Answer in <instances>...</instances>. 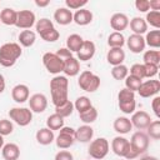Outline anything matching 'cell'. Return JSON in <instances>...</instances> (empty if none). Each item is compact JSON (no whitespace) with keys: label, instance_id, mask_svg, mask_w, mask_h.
<instances>
[{"label":"cell","instance_id":"cell-1","mask_svg":"<svg viewBox=\"0 0 160 160\" xmlns=\"http://www.w3.org/2000/svg\"><path fill=\"white\" fill-rule=\"evenodd\" d=\"M69 89V80L66 76L56 75L50 81V92H51V101L55 106L61 105L62 102L68 101V91Z\"/></svg>","mask_w":160,"mask_h":160},{"label":"cell","instance_id":"cell-2","mask_svg":"<svg viewBox=\"0 0 160 160\" xmlns=\"http://www.w3.org/2000/svg\"><path fill=\"white\" fill-rule=\"evenodd\" d=\"M22 50L18 42H5L0 46V65L4 68L12 66L16 60L21 56Z\"/></svg>","mask_w":160,"mask_h":160},{"label":"cell","instance_id":"cell-3","mask_svg":"<svg viewBox=\"0 0 160 160\" xmlns=\"http://www.w3.org/2000/svg\"><path fill=\"white\" fill-rule=\"evenodd\" d=\"M148 148H149V136L144 131L139 130L134 132L130 139V150L125 156V159L132 160L138 158L140 154H144L148 150Z\"/></svg>","mask_w":160,"mask_h":160},{"label":"cell","instance_id":"cell-4","mask_svg":"<svg viewBox=\"0 0 160 160\" xmlns=\"http://www.w3.org/2000/svg\"><path fill=\"white\" fill-rule=\"evenodd\" d=\"M78 85L81 90H84L86 92H94L100 86V78L98 75H95L94 72L85 70L80 74V76L78 79Z\"/></svg>","mask_w":160,"mask_h":160},{"label":"cell","instance_id":"cell-5","mask_svg":"<svg viewBox=\"0 0 160 160\" xmlns=\"http://www.w3.org/2000/svg\"><path fill=\"white\" fill-rule=\"evenodd\" d=\"M109 148H110L109 141L105 138H98L90 142L88 154L95 160H101L108 155Z\"/></svg>","mask_w":160,"mask_h":160},{"label":"cell","instance_id":"cell-6","mask_svg":"<svg viewBox=\"0 0 160 160\" xmlns=\"http://www.w3.org/2000/svg\"><path fill=\"white\" fill-rule=\"evenodd\" d=\"M42 64L45 69L54 75L60 74L64 68V60L59 58L55 52H45L42 55Z\"/></svg>","mask_w":160,"mask_h":160},{"label":"cell","instance_id":"cell-7","mask_svg":"<svg viewBox=\"0 0 160 160\" xmlns=\"http://www.w3.org/2000/svg\"><path fill=\"white\" fill-rule=\"evenodd\" d=\"M9 116L19 126H28L32 120V111L28 108H12L9 110Z\"/></svg>","mask_w":160,"mask_h":160},{"label":"cell","instance_id":"cell-8","mask_svg":"<svg viewBox=\"0 0 160 160\" xmlns=\"http://www.w3.org/2000/svg\"><path fill=\"white\" fill-rule=\"evenodd\" d=\"M56 146L61 150L69 149L75 142V129L70 126H62L59 130V135L55 139Z\"/></svg>","mask_w":160,"mask_h":160},{"label":"cell","instance_id":"cell-9","mask_svg":"<svg viewBox=\"0 0 160 160\" xmlns=\"http://www.w3.org/2000/svg\"><path fill=\"white\" fill-rule=\"evenodd\" d=\"M35 21H36L35 14L31 10H20V11H18L15 26L19 29L29 30V29H31V26L35 25Z\"/></svg>","mask_w":160,"mask_h":160},{"label":"cell","instance_id":"cell-10","mask_svg":"<svg viewBox=\"0 0 160 160\" xmlns=\"http://www.w3.org/2000/svg\"><path fill=\"white\" fill-rule=\"evenodd\" d=\"M46 108H48V98L44 94L36 92L29 98V109L32 112H36V114L44 112Z\"/></svg>","mask_w":160,"mask_h":160},{"label":"cell","instance_id":"cell-11","mask_svg":"<svg viewBox=\"0 0 160 160\" xmlns=\"http://www.w3.org/2000/svg\"><path fill=\"white\" fill-rule=\"evenodd\" d=\"M160 91V81L159 80H146L144 82H141L138 92L141 98H151L158 95V92Z\"/></svg>","mask_w":160,"mask_h":160},{"label":"cell","instance_id":"cell-12","mask_svg":"<svg viewBox=\"0 0 160 160\" xmlns=\"http://www.w3.org/2000/svg\"><path fill=\"white\" fill-rule=\"evenodd\" d=\"M111 150L115 155L125 158L130 150V141L124 136H115L111 141Z\"/></svg>","mask_w":160,"mask_h":160},{"label":"cell","instance_id":"cell-13","mask_svg":"<svg viewBox=\"0 0 160 160\" xmlns=\"http://www.w3.org/2000/svg\"><path fill=\"white\" fill-rule=\"evenodd\" d=\"M130 121H131V125H132V126H135L138 130L141 131V130L148 129V126L150 125V122H151L152 120H151L150 115H149L146 111L139 110V111H136V112H132V116H131Z\"/></svg>","mask_w":160,"mask_h":160},{"label":"cell","instance_id":"cell-14","mask_svg":"<svg viewBox=\"0 0 160 160\" xmlns=\"http://www.w3.org/2000/svg\"><path fill=\"white\" fill-rule=\"evenodd\" d=\"M129 50L134 54H140L145 50V39L142 38V35H136V34H131L128 40H125Z\"/></svg>","mask_w":160,"mask_h":160},{"label":"cell","instance_id":"cell-15","mask_svg":"<svg viewBox=\"0 0 160 160\" xmlns=\"http://www.w3.org/2000/svg\"><path fill=\"white\" fill-rule=\"evenodd\" d=\"M95 44L91 40H84L80 50L76 52L78 54V60L80 61H88L90 59H92V56L95 55Z\"/></svg>","mask_w":160,"mask_h":160},{"label":"cell","instance_id":"cell-16","mask_svg":"<svg viewBox=\"0 0 160 160\" xmlns=\"http://www.w3.org/2000/svg\"><path fill=\"white\" fill-rule=\"evenodd\" d=\"M29 95H30V90L25 84H18L11 90V98L18 104H22L26 100H29Z\"/></svg>","mask_w":160,"mask_h":160},{"label":"cell","instance_id":"cell-17","mask_svg":"<svg viewBox=\"0 0 160 160\" xmlns=\"http://www.w3.org/2000/svg\"><path fill=\"white\" fill-rule=\"evenodd\" d=\"M110 26L116 32H121L129 26V18L124 12H115L110 18Z\"/></svg>","mask_w":160,"mask_h":160},{"label":"cell","instance_id":"cell-18","mask_svg":"<svg viewBox=\"0 0 160 160\" xmlns=\"http://www.w3.org/2000/svg\"><path fill=\"white\" fill-rule=\"evenodd\" d=\"M106 60L112 66L121 65L125 60V51L122 50V48H110L106 54Z\"/></svg>","mask_w":160,"mask_h":160},{"label":"cell","instance_id":"cell-19","mask_svg":"<svg viewBox=\"0 0 160 160\" xmlns=\"http://www.w3.org/2000/svg\"><path fill=\"white\" fill-rule=\"evenodd\" d=\"M92 12L88 9H79L75 11V14H72V21L80 26L89 25L92 21Z\"/></svg>","mask_w":160,"mask_h":160},{"label":"cell","instance_id":"cell-20","mask_svg":"<svg viewBox=\"0 0 160 160\" xmlns=\"http://www.w3.org/2000/svg\"><path fill=\"white\" fill-rule=\"evenodd\" d=\"M62 72L66 76H76L80 72V62L76 58L71 56L64 60V68H62Z\"/></svg>","mask_w":160,"mask_h":160},{"label":"cell","instance_id":"cell-21","mask_svg":"<svg viewBox=\"0 0 160 160\" xmlns=\"http://www.w3.org/2000/svg\"><path fill=\"white\" fill-rule=\"evenodd\" d=\"M94 136V129L90 125H81L75 130V141L89 142Z\"/></svg>","mask_w":160,"mask_h":160},{"label":"cell","instance_id":"cell-22","mask_svg":"<svg viewBox=\"0 0 160 160\" xmlns=\"http://www.w3.org/2000/svg\"><path fill=\"white\" fill-rule=\"evenodd\" d=\"M54 20L59 25H69L72 22V12L66 8H59L54 12Z\"/></svg>","mask_w":160,"mask_h":160},{"label":"cell","instance_id":"cell-23","mask_svg":"<svg viewBox=\"0 0 160 160\" xmlns=\"http://www.w3.org/2000/svg\"><path fill=\"white\" fill-rule=\"evenodd\" d=\"M36 141L40 145H50L52 141H55V135L54 131L48 129V128H41L36 131Z\"/></svg>","mask_w":160,"mask_h":160},{"label":"cell","instance_id":"cell-24","mask_svg":"<svg viewBox=\"0 0 160 160\" xmlns=\"http://www.w3.org/2000/svg\"><path fill=\"white\" fill-rule=\"evenodd\" d=\"M1 155L5 160H18L20 156V148L14 142L5 144L1 149Z\"/></svg>","mask_w":160,"mask_h":160},{"label":"cell","instance_id":"cell-25","mask_svg":"<svg viewBox=\"0 0 160 160\" xmlns=\"http://www.w3.org/2000/svg\"><path fill=\"white\" fill-rule=\"evenodd\" d=\"M114 130L118 132V134H128L130 132V130L132 129V125H131V121L130 119L125 118V116H119L114 120Z\"/></svg>","mask_w":160,"mask_h":160},{"label":"cell","instance_id":"cell-26","mask_svg":"<svg viewBox=\"0 0 160 160\" xmlns=\"http://www.w3.org/2000/svg\"><path fill=\"white\" fill-rule=\"evenodd\" d=\"M130 29L132 30L134 34L136 35H142L145 32H148V24L145 21V19L140 18V16H135L129 21Z\"/></svg>","mask_w":160,"mask_h":160},{"label":"cell","instance_id":"cell-27","mask_svg":"<svg viewBox=\"0 0 160 160\" xmlns=\"http://www.w3.org/2000/svg\"><path fill=\"white\" fill-rule=\"evenodd\" d=\"M16 16H18V11H15L11 8H5L0 12V22L4 25H8V26L15 25Z\"/></svg>","mask_w":160,"mask_h":160},{"label":"cell","instance_id":"cell-28","mask_svg":"<svg viewBox=\"0 0 160 160\" xmlns=\"http://www.w3.org/2000/svg\"><path fill=\"white\" fill-rule=\"evenodd\" d=\"M84 42V39L79 34H71L66 39V49L71 52H78Z\"/></svg>","mask_w":160,"mask_h":160},{"label":"cell","instance_id":"cell-29","mask_svg":"<svg viewBox=\"0 0 160 160\" xmlns=\"http://www.w3.org/2000/svg\"><path fill=\"white\" fill-rule=\"evenodd\" d=\"M36 40V34L32 30H22L19 34V42L24 48H30Z\"/></svg>","mask_w":160,"mask_h":160},{"label":"cell","instance_id":"cell-30","mask_svg":"<svg viewBox=\"0 0 160 160\" xmlns=\"http://www.w3.org/2000/svg\"><path fill=\"white\" fill-rule=\"evenodd\" d=\"M145 39V45H149L150 48L158 49L160 48V30H150L146 32Z\"/></svg>","mask_w":160,"mask_h":160},{"label":"cell","instance_id":"cell-31","mask_svg":"<svg viewBox=\"0 0 160 160\" xmlns=\"http://www.w3.org/2000/svg\"><path fill=\"white\" fill-rule=\"evenodd\" d=\"M64 126V118H61L58 114H52L46 119V128L50 130H60Z\"/></svg>","mask_w":160,"mask_h":160},{"label":"cell","instance_id":"cell-32","mask_svg":"<svg viewBox=\"0 0 160 160\" xmlns=\"http://www.w3.org/2000/svg\"><path fill=\"white\" fill-rule=\"evenodd\" d=\"M108 45L110 48H122L125 45V38L121 32H111L108 36Z\"/></svg>","mask_w":160,"mask_h":160},{"label":"cell","instance_id":"cell-33","mask_svg":"<svg viewBox=\"0 0 160 160\" xmlns=\"http://www.w3.org/2000/svg\"><path fill=\"white\" fill-rule=\"evenodd\" d=\"M144 64H152L158 65L160 64V51L159 50H146L142 55Z\"/></svg>","mask_w":160,"mask_h":160},{"label":"cell","instance_id":"cell-34","mask_svg":"<svg viewBox=\"0 0 160 160\" xmlns=\"http://www.w3.org/2000/svg\"><path fill=\"white\" fill-rule=\"evenodd\" d=\"M72 111H74V104H72L70 100L62 102V104L59 105V106H55V114L60 115L61 118H68V116H70V115L72 114Z\"/></svg>","mask_w":160,"mask_h":160},{"label":"cell","instance_id":"cell-35","mask_svg":"<svg viewBox=\"0 0 160 160\" xmlns=\"http://www.w3.org/2000/svg\"><path fill=\"white\" fill-rule=\"evenodd\" d=\"M79 118H80V120H81L84 124L89 125V124L94 122V121L98 119V110H96L94 106H91L90 109H88V110L80 112V114H79Z\"/></svg>","mask_w":160,"mask_h":160},{"label":"cell","instance_id":"cell-36","mask_svg":"<svg viewBox=\"0 0 160 160\" xmlns=\"http://www.w3.org/2000/svg\"><path fill=\"white\" fill-rule=\"evenodd\" d=\"M128 75H129V69H128V66L124 65V64L112 66V69H111V76H112L115 80H124Z\"/></svg>","mask_w":160,"mask_h":160},{"label":"cell","instance_id":"cell-37","mask_svg":"<svg viewBox=\"0 0 160 160\" xmlns=\"http://www.w3.org/2000/svg\"><path fill=\"white\" fill-rule=\"evenodd\" d=\"M91 106H92L91 105V101H90V99L88 96H79L75 100V102H74V109L78 110L79 114L82 112V111H85V110H88V109H90Z\"/></svg>","mask_w":160,"mask_h":160},{"label":"cell","instance_id":"cell-38","mask_svg":"<svg viewBox=\"0 0 160 160\" xmlns=\"http://www.w3.org/2000/svg\"><path fill=\"white\" fill-rule=\"evenodd\" d=\"M145 21H146V24H150L156 30H159L160 29V11H152V10L148 11Z\"/></svg>","mask_w":160,"mask_h":160},{"label":"cell","instance_id":"cell-39","mask_svg":"<svg viewBox=\"0 0 160 160\" xmlns=\"http://www.w3.org/2000/svg\"><path fill=\"white\" fill-rule=\"evenodd\" d=\"M35 28H36V32L40 35V34H42L44 31H48V30L52 29V28H54V24H52V21H51L50 19H48V18H41L40 20H38V21L35 22Z\"/></svg>","mask_w":160,"mask_h":160},{"label":"cell","instance_id":"cell-40","mask_svg":"<svg viewBox=\"0 0 160 160\" xmlns=\"http://www.w3.org/2000/svg\"><path fill=\"white\" fill-rule=\"evenodd\" d=\"M148 136L151 138L152 140H159L160 139V120H154L150 122L148 126Z\"/></svg>","mask_w":160,"mask_h":160},{"label":"cell","instance_id":"cell-41","mask_svg":"<svg viewBox=\"0 0 160 160\" xmlns=\"http://www.w3.org/2000/svg\"><path fill=\"white\" fill-rule=\"evenodd\" d=\"M141 82H142V80H140V79H138V78H135L132 75H128L125 78V88L128 90L132 91V92H135V91L139 90Z\"/></svg>","mask_w":160,"mask_h":160},{"label":"cell","instance_id":"cell-42","mask_svg":"<svg viewBox=\"0 0 160 160\" xmlns=\"http://www.w3.org/2000/svg\"><path fill=\"white\" fill-rule=\"evenodd\" d=\"M14 131V125L10 120L8 119H1L0 120V135L1 136H6L10 135Z\"/></svg>","mask_w":160,"mask_h":160},{"label":"cell","instance_id":"cell-43","mask_svg":"<svg viewBox=\"0 0 160 160\" xmlns=\"http://www.w3.org/2000/svg\"><path fill=\"white\" fill-rule=\"evenodd\" d=\"M59 36H60V34H59V31H58L55 28H52V29H50V30L44 31L42 34H40V38H41L42 40L48 41V42H54V41H56V40L59 39Z\"/></svg>","mask_w":160,"mask_h":160},{"label":"cell","instance_id":"cell-44","mask_svg":"<svg viewBox=\"0 0 160 160\" xmlns=\"http://www.w3.org/2000/svg\"><path fill=\"white\" fill-rule=\"evenodd\" d=\"M130 75L142 80L145 78V68H144V64H134L131 68H130Z\"/></svg>","mask_w":160,"mask_h":160},{"label":"cell","instance_id":"cell-45","mask_svg":"<svg viewBox=\"0 0 160 160\" xmlns=\"http://www.w3.org/2000/svg\"><path fill=\"white\" fill-rule=\"evenodd\" d=\"M135 108H136L135 100H131V101H119V109L124 114H132L135 111Z\"/></svg>","mask_w":160,"mask_h":160},{"label":"cell","instance_id":"cell-46","mask_svg":"<svg viewBox=\"0 0 160 160\" xmlns=\"http://www.w3.org/2000/svg\"><path fill=\"white\" fill-rule=\"evenodd\" d=\"M88 4V0H65L66 9L69 10H79L84 9V6Z\"/></svg>","mask_w":160,"mask_h":160},{"label":"cell","instance_id":"cell-47","mask_svg":"<svg viewBox=\"0 0 160 160\" xmlns=\"http://www.w3.org/2000/svg\"><path fill=\"white\" fill-rule=\"evenodd\" d=\"M118 100L119 101H131V100H135V92L128 90L126 88L121 89L118 94Z\"/></svg>","mask_w":160,"mask_h":160},{"label":"cell","instance_id":"cell-48","mask_svg":"<svg viewBox=\"0 0 160 160\" xmlns=\"http://www.w3.org/2000/svg\"><path fill=\"white\" fill-rule=\"evenodd\" d=\"M145 68V78H154L158 72H159V66L158 65H152V64H144Z\"/></svg>","mask_w":160,"mask_h":160},{"label":"cell","instance_id":"cell-49","mask_svg":"<svg viewBox=\"0 0 160 160\" xmlns=\"http://www.w3.org/2000/svg\"><path fill=\"white\" fill-rule=\"evenodd\" d=\"M135 8L140 12H148L150 10V8H149V0H136L135 1Z\"/></svg>","mask_w":160,"mask_h":160},{"label":"cell","instance_id":"cell-50","mask_svg":"<svg viewBox=\"0 0 160 160\" xmlns=\"http://www.w3.org/2000/svg\"><path fill=\"white\" fill-rule=\"evenodd\" d=\"M54 160H74V156L68 150H60L59 152H56Z\"/></svg>","mask_w":160,"mask_h":160},{"label":"cell","instance_id":"cell-51","mask_svg":"<svg viewBox=\"0 0 160 160\" xmlns=\"http://www.w3.org/2000/svg\"><path fill=\"white\" fill-rule=\"evenodd\" d=\"M151 108H152V111L155 114L156 118H160V96H155L151 101Z\"/></svg>","mask_w":160,"mask_h":160},{"label":"cell","instance_id":"cell-52","mask_svg":"<svg viewBox=\"0 0 160 160\" xmlns=\"http://www.w3.org/2000/svg\"><path fill=\"white\" fill-rule=\"evenodd\" d=\"M55 54H56L59 58H61L62 60H65V59H68V58H71V56H72V52H71L70 50H68L66 48H61V49H59Z\"/></svg>","mask_w":160,"mask_h":160},{"label":"cell","instance_id":"cell-53","mask_svg":"<svg viewBox=\"0 0 160 160\" xmlns=\"http://www.w3.org/2000/svg\"><path fill=\"white\" fill-rule=\"evenodd\" d=\"M149 8L152 11H160V0H150L149 1Z\"/></svg>","mask_w":160,"mask_h":160},{"label":"cell","instance_id":"cell-54","mask_svg":"<svg viewBox=\"0 0 160 160\" xmlns=\"http://www.w3.org/2000/svg\"><path fill=\"white\" fill-rule=\"evenodd\" d=\"M50 4V1L49 0H35V5L36 6H39V8H45V6H48Z\"/></svg>","mask_w":160,"mask_h":160},{"label":"cell","instance_id":"cell-55","mask_svg":"<svg viewBox=\"0 0 160 160\" xmlns=\"http://www.w3.org/2000/svg\"><path fill=\"white\" fill-rule=\"evenodd\" d=\"M4 90H5V79L2 74H0V94L4 92Z\"/></svg>","mask_w":160,"mask_h":160},{"label":"cell","instance_id":"cell-56","mask_svg":"<svg viewBox=\"0 0 160 160\" xmlns=\"http://www.w3.org/2000/svg\"><path fill=\"white\" fill-rule=\"evenodd\" d=\"M141 160H158V158H155V156H145Z\"/></svg>","mask_w":160,"mask_h":160},{"label":"cell","instance_id":"cell-57","mask_svg":"<svg viewBox=\"0 0 160 160\" xmlns=\"http://www.w3.org/2000/svg\"><path fill=\"white\" fill-rule=\"evenodd\" d=\"M4 145H5V144H4V136H1V135H0V150L2 149V146H4Z\"/></svg>","mask_w":160,"mask_h":160}]
</instances>
